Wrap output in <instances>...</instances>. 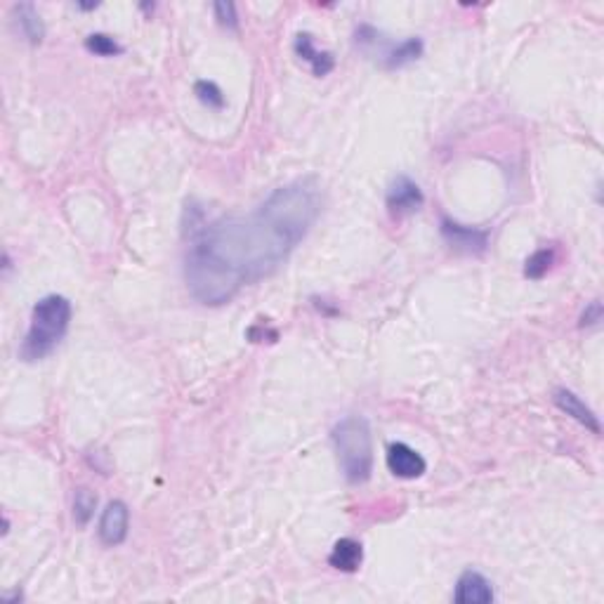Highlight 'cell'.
<instances>
[{"label": "cell", "instance_id": "1", "mask_svg": "<svg viewBox=\"0 0 604 604\" xmlns=\"http://www.w3.org/2000/svg\"><path fill=\"white\" fill-rule=\"evenodd\" d=\"M322 203L319 179L300 178L274 189L255 213L199 226L185 258L189 293L220 307L272 274L314 226Z\"/></svg>", "mask_w": 604, "mask_h": 604}, {"label": "cell", "instance_id": "2", "mask_svg": "<svg viewBox=\"0 0 604 604\" xmlns=\"http://www.w3.org/2000/svg\"><path fill=\"white\" fill-rule=\"evenodd\" d=\"M71 323V302L64 296H45L34 305L31 326L20 347L24 362H41L55 352Z\"/></svg>", "mask_w": 604, "mask_h": 604}, {"label": "cell", "instance_id": "3", "mask_svg": "<svg viewBox=\"0 0 604 604\" xmlns=\"http://www.w3.org/2000/svg\"><path fill=\"white\" fill-rule=\"evenodd\" d=\"M333 447H336L340 473L350 484H364L373 473V437L371 425L364 416H347L333 427Z\"/></svg>", "mask_w": 604, "mask_h": 604}, {"label": "cell", "instance_id": "4", "mask_svg": "<svg viewBox=\"0 0 604 604\" xmlns=\"http://www.w3.org/2000/svg\"><path fill=\"white\" fill-rule=\"evenodd\" d=\"M423 203H425L423 189H420L409 175H397V178L390 182V187H387L385 206H387V213H390L394 220H401L406 215L418 213L420 208H423Z\"/></svg>", "mask_w": 604, "mask_h": 604}, {"label": "cell", "instance_id": "5", "mask_svg": "<svg viewBox=\"0 0 604 604\" xmlns=\"http://www.w3.org/2000/svg\"><path fill=\"white\" fill-rule=\"evenodd\" d=\"M441 236L456 253L481 255L489 246V234L484 229L458 225L449 218H441Z\"/></svg>", "mask_w": 604, "mask_h": 604}, {"label": "cell", "instance_id": "6", "mask_svg": "<svg viewBox=\"0 0 604 604\" xmlns=\"http://www.w3.org/2000/svg\"><path fill=\"white\" fill-rule=\"evenodd\" d=\"M128 527H131V510L123 501H109L99 517L97 536L107 548H116L128 538Z\"/></svg>", "mask_w": 604, "mask_h": 604}, {"label": "cell", "instance_id": "7", "mask_svg": "<svg viewBox=\"0 0 604 604\" xmlns=\"http://www.w3.org/2000/svg\"><path fill=\"white\" fill-rule=\"evenodd\" d=\"M456 604H491L494 602V585L484 574L467 569L460 574L456 591H453Z\"/></svg>", "mask_w": 604, "mask_h": 604}, {"label": "cell", "instance_id": "8", "mask_svg": "<svg viewBox=\"0 0 604 604\" xmlns=\"http://www.w3.org/2000/svg\"><path fill=\"white\" fill-rule=\"evenodd\" d=\"M387 467L394 477L401 480H416L420 474H425L427 463L416 449H411L404 441H397L387 449Z\"/></svg>", "mask_w": 604, "mask_h": 604}, {"label": "cell", "instance_id": "9", "mask_svg": "<svg viewBox=\"0 0 604 604\" xmlns=\"http://www.w3.org/2000/svg\"><path fill=\"white\" fill-rule=\"evenodd\" d=\"M552 401H555V406L560 411L567 413V416L576 420V423H581L585 430H591L592 434L602 433L598 416L585 406V401H581V397H578L576 392L567 390V387H560V390H555V394H552Z\"/></svg>", "mask_w": 604, "mask_h": 604}, {"label": "cell", "instance_id": "10", "mask_svg": "<svg viewBox=\"0 0 604 604\" xmlns=\"http://www.w3.org/2000/svg\"><path fill=\"white\" fill-rule=\"evenodd\" d=\"M296 52L300 60H305V62L312 67L314 76H319V78L330 74L333 67H336V57L330 55V52H326V50L314 48V36L312 34H298Z\"/></svg>", "mask_w": 604, "mask_h": 604}, {"label": "cell", "instance_id": "11", "mask_svg": "<svg viewBox=\"0 0 604 604\" xmlns=\"http://www.w3.org/2000/svg\"><path fill=\"white\" fill-rule=\"evenodd\" d=\"M362 562H364V548L354 538H340V541H336V545H333L329 555L330 567L338 571H345V574H354L362 567Z\"/></svg>", "mask_w": 604, "mask_h": 604}, {"label": "cell", "instance_id": "12", "mask_svg": "<svg viewBox=\"0 0 604 604\" xmlns=\"http://www.w3.org/2000/svg\"><path fill=\"white\" fill-rule=\"evenodd\" d=\"M14 17H17V24H20L21 34L27 38L31 45H38V43L45 38V24H43L41 14L36 10L31 3H20L14 5Z\"/></svg>", "mask_w": 604, "mask_h": 604}, {"label": "cell", "instance_id": "13", "mask_svg": "<svg viewBox=\"0 0 604 604\" xmlns=\"http://www.w3.org/2000/svg\"><path fill=\"white\" fill-rule=\"evenodd\" d=\"M420 55H423V41L420 38H404V41L397 43V48L392 52L385 69H404L416 60H420Z\"/></svg>", "mask_w": 604, "mask_h": 604}, {"label": "cell", "instance_id": "14", "mask_svg": "<svg viewBox=\"0 0 604 604\" xmlns=\"http://www.w3.org/2000/svg\"><path fill=\"white\" fill-rule=\"evenodd\" d=\"M97 508V496L85 487H78L74 491V520L78 527H85V524L92 520Z\"/></svg>", "mask_w": 604, "mask_h": 604}, {"label": "cell", "instance_id": "15", "mask_svg": "<svg viewBox=\"0 0 604 604\" xmlns=\"http://www.w3.org/2000/svg\"><path fill=\"white\" fill-rule=\"evenodd\" d=\"M552 265H555V248H541L524 265V276H528V279H543Z\"/></svg>", "mask_w": 604, "mask_h": 604}, {"label": "cell", "instance_id": "16", "mask_svg": "<svg viewBox=\"0 0 604 604\" xmlns=\"http://www.w3.org/2000/svg\"><path fill=\"white\" fill-rule=\"evenodd\" d=\"M85 48L97 57H114L123 52V48L107 34H90L88 38H85Z\"/></svg>", "mask_w": 604, "mask_h": 604}, {"label": "cell", "instance_id": "17", "mask_svg": "<svg viewBox=\"0 0 604 604\" xmlns=\"http://www.w3.org/2000/svg\"><path fill=\"white\" fill-rule=\"evenodd\" d=\"M194 92L199 97L201 104H206L211 109H222L225 107V95L213 81H199L194 85Z\"/></svg>", "mask_w": 604, "mask_h": 604}, {"label": "cell", "instance_id": "18", "mask_svg": "<svg viewBox=\"0 0 604 604\" xmlns=\"http://www.w3.org/2000/svg\"><path fill=\"white\" fill-rule=\"evenodd\" d=\"M213 12L220 27H225V28L239 27V17H236V5H234V3H225V0H220V3H215L213 5Z\"/></svg>", "mask_w": 604, "mask_h": 604}, {"label": "cell", "instance_id": "19", "mask_svg": "<svg viewBox=\"0 0 604 604\" xmlns=\"http://www.w3.org/2000/svg\"><path fill=\"white\" fill-rule=\"evenodd\" d=\"M600 322H602V302L592 300L591 305L584 309V314H581V326H584V329H592V326H598Z\"/></svg>", "mask_w": 604, "mask_h": 604}]
</instances>
